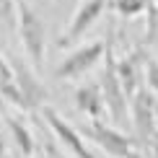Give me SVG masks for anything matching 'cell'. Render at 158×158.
Listing matches in <instances>:
<instances>
[{
  "label": "cell",
  "mask_w": 158,
  "mask_h": 158,
  "mask_svg": "<svg viewBox=\"0 0 158 158\" xmlns=\"http://www.w3.org/2000/svg\"><path fill=\"white\" fill-rule=\"evenodd\" d=\"M16 29L18 36H21L23 52L29 57L31 65H36V70L42 68L44 62V49H47V29H44V21L39 18V13L31 8L26 0H16Z\"/></svg>",
  "instance_id": "1"
},
{
  "label": "cell",
  "mask_w": 158,
  "mask_h": 158,
  "mask_svg": "<svg viewBox=\"0 0 158 158\" xmlns=\"http://www.w3.org/2000/svg\"><path fill=\"white\" fill-rule=\"evenodd\" d=\"M78 130L83 137L94 140V145H98L109 158H143V153L137 150V140L106 124V119H91Z\"/></svg>",
  "instance_id": "2"
},
{
  "label": "cell",
  "mask_w": 158,
  "mask_h": 158,
  "mask_svg": "<svg viewBox=\"0 0 158 158\" xmlns=\"http://www.w3.org/2000/svg\"><path fill=\"white\" fill-rule=\"evenodd\" d=\"M114 49H111V39H106V52H104V60H101V78H98V88H101L104 104H106L109 111V119L122 122L127 119L130 114V101L122 91V83L117 78V65H114Z\"/></svg>",
  "instance_id": "3"
},
{
  "label": "cell",
  "mask_w": 158,
  "mask_h": 158,
  "mask_svg": "<svg viewBox=\"0 0 158 158\" xmlns=\"http://www.w3.org/2000/svg\"><path fill=\"white\" fill-rule=\"evenodd\" d=\"M104 52H106V39L81 44V47H75L73 52H68L60 60V65L55 68V78H60V81H78V78L91 73L104 60Z\"/></svg>",
  "instance_id": "4"
},
{
  "label": "cell",
  "mask_w": 158,
  "mask_h": 158,
  "mask_svg": "<svg viewBox=\"0 0 158 158\" xmlns=\"http://www.w3.org/2000/svg\"><path fill=\"white\" fill-rule=\"evenodd\" d=\"M39 117H42V122L47 124V130L52 132V137H55L57 143H62L75 158H101L98 153H94V150L85 145V137L81 135V130L73 127L65 117H60L49 104H44V106L39 109Z\"/></svg>",
  "instance_id": "5"
},
{
  "label": "cell",
  "mask_w": 158,
  "mask_h": 158,
  "mask_svg": "<svg viewBox=\"0 0 158 158\" xmlns=\"http://www.w3.org/2000/svg\"><path fill=\"white\" fill-rule=\"evenodd\" d=\"M156 106H158V98L148 88H137L130 96V122H132L137 143L148 145L150 137L156 135Z\"/></svg>",
  "instance_id": "6"
},
{
  "label": "cell",
  "mask_w": 158,
  "mask_h": 158,
  "mask_svg": "<svg viewBox=\"0 0 158 158\" xmlns=\"http://www.w3.org/2000/svg\"><path fill=\"white\" fill-rule=\"evenodd\" d=\"M10 62V68H13V78H16V85H18V91H21V96H23V104H26V111H39L47 104V88H44V83L36 78V73L31 70V65L21 60V57H13Z\"/></svg>",
  "instance_id": "7"
},
{
  "label": "cell",
  "mask_w": 158,
  "mask_h": 158,
  "mask_svg": "<svg viewBox=\"0 0 158 158\" xmlns=\"http://www.w3.org/2000/svg\"><path fill=\"white\" fill-rule=\"evenodd\" d=\"M106 0H83L81 5H78V10L73 13V18H70L68 29H65V34L57 39V47L60 49H68L70 44H75L78 39H81L85 31L94 26L98 18L104 16V10H106Z\"/></svg>",
  "instance_id": "8"
},
{
  "label": "cell",
  "mask_w": 158,
  "mask_h": 158,
  "mask_svg": "<svg viewBox=\"0 0 158 158\" xmlns=\"http://www.w3.org/2000/svg\"><path fill=\"white\" fill-rule=\"evenodd\" d=\"M145 62H148L145 47H135V49H130L127 55L114 57L117 78H119V83H122V91H124V96H127V101H130V96H132L137 88H143V83H145Z\"/></svg>",
  "instance_id": "9"
},
{
  "label": "cell",
  "mask_w": 158,
  "mask_h": 158,
  "mask_svg": "<svg viewBox=\"0 0 158 158\" xmlns=\"http://www.w3.org/2000/svg\"><path fill=\"white\" fill-rule=\"evenodd\" d=\"M75 109L81 111V114H85L88 119H106L109 111H106V104H104V96H101L98 83L78 85V91H75Z\"/></svg>",
  "instance_id": "10"
},
{
  "label": "cell",
  "mask_w": 158,
  "mask_h": 158,
  "mask_svg": "<svg viewBox=\"0 0 158 158\" xmlns=\"http://www.w3.org/2000/svg\"><path fill=\"white\" fill-rule=\"evenodd\" d=\"M3 119H5V127H8L13 143H16L18 153H21L23 158H31L34 150H36V140H34V135H31V130L26 127L23 119L16 117V114H3Z\"/></svg>",
  "instance_id": "11"
},
{
  "label": "cell",
  "mask_w": 158,
  "mask_h": 158,
  "mask_svg": "<svg viewBox=\"0 0 158 158\" xmlns=\"http://www.w3.org/2000/svg\"><path fill=\"white\" fill-rule=\"evenodd\" d=\"M0 98L13 104L16 109L26 111L23 96H21V91H18V85H16V78H13V68H10V62L5 60L3 55H0Z\"/></svg>",
  "instance_id": "12"
},
{
  "label": "cell",
  "mask_w": 158,
  "mask_h": 158,
  "mask_svg": "<svg viewBox=\"0 0 158 158\" xmlns=\"http://www.w3.org/2000/svg\"><path fill=\"white\" fill-rule=\"evenodd\" d=\"M109 5L119 13L122 18H137L140 13L148 10V0H111Z\"/></svg>",
  "instance_id": "13"
},
{
  "label": "cell",
  "mask_w": 158,
  "mask_h": 158,
  "mask_svg": "<svg viewBox=\"0 0 158 158\" xmlns=\"http://www.w3.org/2000/svg\"><path fill=\"white\" fill-rule=\"evenodd\" d=\"M16 0H0V26L5 31H16Z\"/></svg>",
  "instance_id": "14"
},
{
  "label": "cell",
  "mask_w": 158,
  "mask_h": 158,
  "mask_svg": "<svg viewBox=\"0 0 158 158\" xmlns=\"http://www.w3.org/2000/svg\"><path fill=\"white\" fill-rule=\"evenodd\" d=\"M145 88L158 96V60H153V57H148L145 62Z\"/></svg>",
  "instance_id": "15"
},
{
  "label": "cell",
  "mask_w": 158,
  "mask_h": 158,
  "mask_svg": "<svg viewBox=\"0 0 158 158\" xmlns=\"http://www.w3.org/2000/svg\"><path fill=\"white\" fill-rule=\"evenodd\" d=\"M42 158H68L60 148H57V140L52 137V132H49V137L42 140Z\"/></svg>",
  "instance_id": "16"
},
{
  "label": "cell",
  "mask_w": 158,
  "mask_h": 158,
  "mask_svg": "<svg viewBox=\"0 0 158 158\" xmlns=\"http://www.w3.org/2000/svg\"><path fill=\"white\" fill-rule=\"evenodd\" d=\"M148 148H150V153H153V158H158V135H153V137H150Z\"/></svg>",
  "instance_id": "17"
},
{
  "label": "cell",
  "mask_w": 158,
  "mask_h": 158,
  "mask_svg": "<svg viewBox=\"0 0 158 158\" xmlns=\"http://www.w3.org/2000/svg\"><path fill=\"white\" fill-rule=\"evenodd\" d=\"M0 158H8V143L3 135H0Z\"/></svg>",
  "instance_id": "18"
},
{
  "label": "cell",
  "mask_w": 158,
  "mask_h": 158,
  "mask_svg": "<svg viewBox=\"0 0 158 158\" xmlns=\"http://www.w3.org/2000/svg\"><path fill=\"white\" fill-rule=\"evenodd\" d=\"M156 135H158V106H156Z\"/></svg>",
  "instance_id": "19"
},
{
  "label": "cell",
  "mask_w": 158,
  "mask_h": 158,
  "mask_svg": "<svg viewBox=\"0 0 158 158\" xmlns=\"http://www.w3.org/2000/svg\"><path fill=\"white\" fill-rule=\"evenodd\" d=\"M153 5H156V8H158V0H153Z\"/></svg>",
  "instance_id": "20"
}]
</instances>
